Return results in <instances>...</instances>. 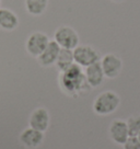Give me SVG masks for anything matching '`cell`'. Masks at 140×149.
I'll use <instances>...</instances> for the list:
<instances>
[{"label":"cell","instance_id":"4fadbf2b","mask_svg":"<svg viewBox=\"0 0 140 149\" xmlns=\"http://www.w3.org/2000/svg\"><path fill=\"white\" fill-rule=\"evenodd\" d=\"M75 64V59H73V52L72 49H67V48H61L59 52V55L57 57L56 61V67L58 68L59 71H64V70L68 69L70 66Z\"/></svg>","mask_w":140,"mask_h":149},{"label":"cell","instance_id":"ba28073f","mask_svg":"<svg viewBox=\"0 0 140 149\" xmlns=\"http://www.w3.org/2000/svg\"><path fill=\"white\" fill-rule=\"evenodd\" d=\"M51 116L45 107H37L32 112L28 120V125L34 130H37L40 132H46L49 126Z\"/></svg>","mask_w":140,"mask_h":149},{"label":"cell","instance_id":"3957f363","mask_svg":"<svg viewBox=\"0 0 140 149\" xmlns=\"http://www.w3.org/2000/svg\"><path fill=\"white\" fill-rule=\"evenodd\" d=\"M54 41L61 47L67 49H75L79 45V34L70 26H59L54 33Z\"/></svg>","mask_w":140,"mask_h":149},{"label":"cell","instance_id":"30bf717a","mask_svg":"<svg viewBox=\"0 0 140 149\" xmlns=\"http://www.w3.org/2000/svg\"><path fill=\"white\" fill-rule=\"evenodd\" d=\"M60 49L61 47L55 41H49L44 52L37 57L38 63L43 67H51V66L55 65Z\"/></svg>","mask_w":140,"mask_h":149},{"label":"cell","instance_id":"5b68a950","mask_svg":"<svg viewBox=\"0 0 140 149\" xmlns=\"http://www.w3.org/2000/svg\"><path fill=\"white\" fill-rule=\"evenodd\" d=\"M100 63L105 78L108 79H114L118 77L123 70V61L121 59V57L112 53L103 56Z\"/></svg>","mask_w":140,"mask_h":149},{"label":"cell","instance_id":"d6986e66","mask_svg":"<svg viewBox=\"0 0 140 149\" xmlns=\"http://www.w3.org/2000/svg\"><path fill=\"white\" fill-rule=\"evenodd\" d=\"M0 3H1V0H0Z\"/></svg>","mask_w":140,"mask_h":149},{"label":"cell","instance_id":"7c38bea8","mask_svg":"<svg viewBox=\"0 0 140 149\" xmlns=\"http://www.w3.org/2000/svg\"><path fill=\"white\" fill-rule=\"evenodd\" d=\"M19 25V18L12 10L0 8V29L5 31H13Z\"/></svg>","mask_w":140,"mask_h":149},{"label":"cell","instance_id":"7a4b0ae2","mask_svg":"<svg viewBox=\"0 0 140 149\" xmlns=\"http://www.w3.org/2000/svg\"><path fill=\"white\" fill-rule=\"evenodd\" d=\"M121 104V98L114 91H104L100 93L93 102V111L98 115H110L116 111Z\"/></svg>","mask_w":140,"mask_h":149},{"label":"cell","instance_id":"2e32d148","mask_svg":"<svg viewBox=\"0 0 140 149\" xmlns=\"http://www.w3.org/2000/svg\"><path fill=\"white\" fill-rule=\"evenodd\" d=\"M123 149H140V141L137 137H129L125 144L123 145Z\"/></svg>","mask_w":140,"mask_h":149},{"label":"cell","instance_id":"6da1fadb","mask_svg":"<svg viewBox=\"0 0 140 149\" xmlns=\"http://www.w3.org/2000/svg\"><path fill=\"white\" fill-rule=\"evenodd\" d=\"M59 86L67 95L78 97L82 93L89 91L90 86L87 82L82 67L77 64L70 66L68 69L60 71Z\"/></svg>","mask_w":140,"mask_h":149},{"label":"cell","instance_id":"52a82bcc","mask_svg":"<svg viewBox=\"0 0 140 149\" xmlns=\"http://www.w3.org/2000/svg\"><path fill=\"white\" fill-rule=\"evenodd\" d=\"M108 134H110L111 139L115 144L121 145V146L130 137L126 121L121 120V118H116L111 123V125L108 127Z\"/></svg>","mask_w":140,"mask_h":149},{"label":"cell","instance_id":"9c48e42d","mask_svg":"<svg viewBox=\"0 0 140 149\" xmlns=\"http://www.w3.org/2000/svg\"><path fill=\"white\" fill-rule=\"evenodd\" d=\"M19 139L20 143L26 148H37L44 141V133L37 130H34L32 127H28L20 134Z\"/></svg>","mask_w":140,"mask_h":149},{"label":"cell","instance_id":"ac0fdd59","mask_svg":"<svg viewBox=\"0 0 140 149\" xmlns=\"http://www.w3.org/2000/svg\"><path fill=\"white\" fill-rule=\"evenodd\" d=\"M137 138H138V139H139V141H140V133L138 134V136H137Z\"/></svg>","mask_w":140,"mask_h":149},{"label":"cell","instance_id":"8992f818","mask_svg":"<svg viewBox=\"0 0 140 149\" xmlns=\"http://www.w3.org/2000/svg\"><path fill=\"white\" fill-rule=\"evenodd\" d=\"M49 37L43 32H34L28 37L25 42L26 52L33 57H38L49 43Z\"/></svg>","mask_w":140,"mask_h":149},{"label":"cell","instance_id":"e0dca14e","mask_svg":"<svg viewBox=\"0 0 140 149\" xmlns=\"http://www.w3.org/2000/svg\"><path fill=\"white\" fill-rule=\"evenodd\" d=\"M112 1H114V2H124L125 0H112Z\"/></svg>","mask_w":140,"mask_h":149},{"label":"cell","instance_id":"5bb4252c","mask_svg":"<svg viewBox=\"0 0 140 149\" xmlns=\"http://www.w3.org/2000/svg\"><path fill=\"white\" fill-rule=\"evenodd\" d=\"M48 0H25V9L31 15H42L47 9Z\"/></svg>","mask_w":140,"mask_h":149},{"label":"cell","instance_id":"9a60e30c","mask_svg":"<svg viewBox=\"0 0 140 149\" xmlns=\"http://www.w3.org/2000/svg\"><path fill=\"white\" fill-rule=\"evenodd\" d=\"M127 127L129 130V136L137 137L140 133V114L131 115L126 120Z\"/></svg>","mask_w":140,"mask_h":149},{"label":"cell","instance_id":"8fae6325","mask_svg":"<svg viewBox=\"0 0 140 149\" xmlns=\"http://www.w3.org/2000/svg\"><path fill=\"white\" fill-rule=\"evenodd\" d=\"M84 76L90 88H96L98 86H101L105 78L101 63L98 61L93 65L87 67L84 70Z\"/></svg>","mask_w":140,"mask_h":149},{"label":"cell","instance_id":"277c9868","mask_svg":"<svg viewBox=\"0 0 140 149\" xmlns=\"http://www.w3.org/2000/svg\"><path fill=\"white\" fill-rule=\"evenodd\" d=\"M73 59L80 67H89L100 61V55L98 51L90 45H78L73 49Z\"/></svg>","mask_w":140,"mask_h":149}]
</instances>
